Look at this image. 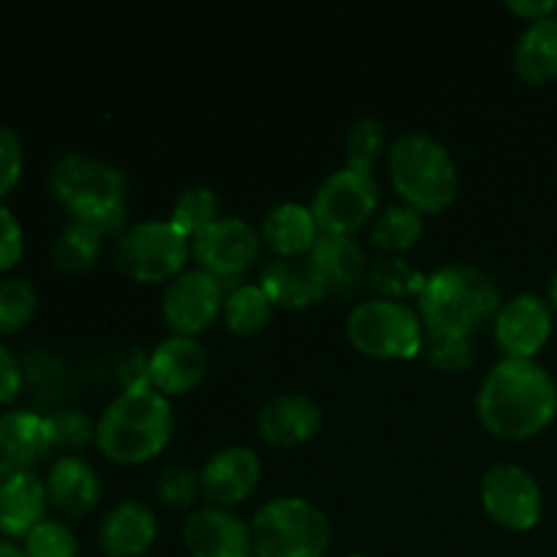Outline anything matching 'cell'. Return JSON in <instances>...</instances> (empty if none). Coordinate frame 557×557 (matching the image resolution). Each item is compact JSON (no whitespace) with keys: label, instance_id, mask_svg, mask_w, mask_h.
<instances>
[{"label":"cell","instance_id":"6da1fadb","mask_svg":"<svg viewBox=\"0 0 557 557\" xmlns=\"http://www.w3.org/2000/svg\"><path fill=\"white\" fill-rule=\"evenodd\" d=\"M476 413L498 438H533L553 424L557 413L555 379L536 359L506 357L484 379Z\"/></svg>","mask_w":557,"mask_h":557},{"label":"cell","instance_id":"7a4b0ae2","mask_svg":"<svg viewBox=\"0 0 557 557\" xmlns=\"http://www.w3.org/2000/svg\"><path fill=\"white\" fill-rule=\"evenodd\" d=\"M174 430V411L166 395L150 381L120 392L96 424V444L109 460L139 466L166 449Z\"/></svg>","mask_w":557,"mask_h":557},{"label":"cell","instance_id":"3957f363","mask_svg":"<svg viewBox=\"0 0 557 557\" xmlns=\"http://www.w3.org/2000/svg\"><path fill=\"white\" fill-rule=\"evenodd\" d=\"M500 305V288L493 275L471 264L441 267L419 294L424 330L444 335L473 337V332L495 321Z\"/></svg>","mask_w":557,"mask_h":557},{"label":"cell","instance_id":"277c9868","mask_svg":"<svg viewBox=\"0 0 557 557\" xmlns=\"http://www.w3.org/2000/svg\"><path fill=\"white\" fill-rule=\"evenodd\" d=\"M49 190L74 215L101 234L125 226V174L101 158L69 152L49 172Z\"/></svg>","mask_w":557,"mask_h":557},{"label":"cell","instance_id":"5b68a950","mask_svg":"<svg viewBox=\"0 0 557 557\" xmlns=\"http://www.w3.org/2000/svg\"><path fill=\"white\" fill-rule=\"evenodd\" d=\"M389 177L408 207L441 212L457 196V163L451 152L422 131L397 136L389 147Z\"/></svg>","mask_w":557,"mask_h":557},{"label":"cell","instance_id":"8992f818","mask_svg":"<svg viewBox=\"0 0 557 557\" xmlns=\"http://www.w3.org/2000/svg\"><path fill=\"white\" fill-rule=\"evenodd\" d=\"M256 557H321L332 528L324 511L297 495L267 500L250 522Z\"/></svg>","mask_w":557,"mask_h":557},{"label":"cell","instance_id":"52a82bcc","mask_svg":"<svg viewBox=\"0 0 557 557\" xmlns=\"http://www.w3.org/2000/svg\"><path fill=\"white\" fill-rule=\"evenodd\" d=\"M346 335L362 354L375 359L417 357L424 346V321L419 310L400 299L373 297L354 305Z\"/></svg>","mask_w":557,"mask_h":557},{"label":"cell","instance_id":"ba28073f","mask_svg":"<svg viewBox=\"0 0 557 557\" xmlns=\"http://www.w3.org/2000/svg\"><path fill=\"white\" fill-rule=\"evenodd\" d=\"M190 253V239L172 221H141L114 243V264L141 283L172 281Z\"/></svg>","mask_w":557,"mask_h":557},{"label":"cell","instance_id":"9c48e42d","mask_svg":"<svg viewBox=\"0 0 557 557\" xmlns=\"http://www.w3.org/2000/svg\"><path fill=\"white\" fill-rule=\"evenodd\" d=\"M375 207H379V183L373 174L343 166L319 185L310 212L321 234L351 237L364 223L373 221Z\"/></svg>","mask_w":557,"mask_h":557},{"label":"cell","instance_id":"30bf717a","mask_svg":"<svg viewBox=\"0 0 557 557\" xmlns=\"http://www.w3.org/2000/svg\"><path fill=\"white\" fill-rule=\"evenodd\" d=\"M261 237L245 218H218L210 228L194 239V259L199 270L210 272L223 288L243 286V277L259 261Z\"/></svg>","mask_w":557,"mask_h":557},{"label":"cell","instance_id":"8fae6325","mask_svg":"<svg viewBox=\"0 0 557 557\" xmlns=\"http://www.w3.org/2000/svg\"><path fill=\"white\" fill-rule=\"evenodd\" d=\"M484 511L509 531H531L544 511V495L531 471L511 462H498L482 476Z\"/></svg>","mask_w":557,"mask_h":557},{"label":"cell","instance_id":"7c38bea8","mask_svg":"<svg viewBox=\"0 0 557 557\" xmlns=\"http://www.w3.org/2000/svg\"><path fill=\"white\" fill-rule=\"evenodd\" d=\"M226 288L205 270H185L172 277L163 294V319L177 335L196 337L205 332L226 302Z\"/></svg>","mask_w":557,"mask_h":557},{"label":"cell","instance_id":"4fadbf2b","mask_svg":"<svg viewBox=\"0 0 557 557\" xmlns=\"http://www.w3.org/2000/svg\"><path fill=\"white\" fill-rule=\"evenodd\" d=\"M495 341L509 359H533L553 335V305L539 294H517L493 321Z\"/></svg>","mask_w":557,"mask_h":557},{"label":"cell","instance_id":"5bb4252c","mask_svg":"<svg viewBox=\"0 0 557 557\" xmlns=\"http://www.w3.org/2000/svg\"><path fill=\"white\" fill-rule=\"evenodd\" d=\"M183 542L194 557H253L250 525L221 506L196 509L185 520Z\"/></svg>","mask_w":557,"mask_h":557},{"label":"cell","instance_id":"9a60e30c","mask_svg":"<svg viewBox=\"0 0 557 557\" xmlns=\"http://www.w3.org/2000/svg\"><path fill=\"white\" fill-rule=\"evenodd\" d=\"M261 479V460L248 446H226L205 462L199 473L201 493L212 506L239 504L248 498Z\"/></svg>","mask_w":557,"mask_h":557},{"label":"cell","instance_id":"2e32d148","mask_svg":"<svg viewBox=\"0 0 557 557\" xmlns=\"http://www.w3.org/2000/svg\"><path fill=\"white\" fill-rule=\"evenodd\" d=\"M52 449L49 417L33 411L0 413V482L33 471Z\"/></svg>","mask_w":557,"mask_h":557},{"label":"cell","instance_id":"e0dca14e","mask_svg":"<svg viewBox=\"0 0 557 557\" xmlns=\"http://www.w3.org/2000/svg\"><path fill=\"white\" fill-rule=\"evenodd\" d=\"M207 373V348L196 337L172 335L152 351L147 362V381L161 395H185Z\"/></svg>","mask_w":557,"mask_h":557},{"label":"cell","instance_id":"ac0fdd59","mask_svg":"<svg viewBox=\"0 0 557 557\" xmlns=\"http://www.w3.org/2000/svg\"><path fill=\"white\" fill-rule=\"evenodd\" d=\"M259 286L264 288L272 305H283V308H310L330 294L310 253L288 256V259L277 256L261 270Z\"/></svg>","mask_w":557,"mask_h":557},{"label":"cell","instance_id":"d6986e66","mask_svg":"<svg viewBox=\"0 0 557 557\" xmlns=\"http://www.w3.org/2000/svg\"><path fill=\"white\" fill-rule=\"evenodd\" d=\"M158 522L150 506L139 500H120L103 515L98 528V544L109 557H139L152 547Z\"/></svg>","mask_w":557,"mask_h":557},{"label":"cell","instance_id":"ffe728a7","mask_svg":"<svg viewBox=\"0 0 557 557\" xmlns=\"http://www.w3.org/2000/svg\"><path fill=\"white\" fill-rule=\"evenodd\" d=\"M47 482L36 471L16 473L0 482V533L3 539H27L47 515Z\"/></svg>","mask_w":557,"mask_h":557},{"label":"cell","instance_id":"44dd1931","mask_svg":"<svg viewBox=\"0 0 557 557\" xmlns=\"http://www.w3.org/2000/svg\"><path fill=\"white\" fill-rule=\"evenodd\" d=\"M319 403L308 395H281L272 397L259 413L261 438L275 446H299L313 438L321 428Z\"/></svg>","mask_w":557,"mask_h":557},{"label":"cell","instance_id":"7402d4cb","mask_svg":"<svg viewBox=\"0 0 557 557\" xmlns=\"http://www.w3.org/2000/svg\"><path fill=\"white\" fill-rule=\"evenodd\" d=\"M44 482H47L49 500L69 517H82L96 509L103 493L96 468L76 455L58 457Z\"/></svg>","mask_w":557,"mask_h":557},{"label":"cell","instance_id":"603a6c76","mask_svg":"<svg viewBox=\"0 0 557 557\" xmlns=\"http://www.w3.org/2000/svg\"><path fill=\"white\" fill-rule=\"evenodd\" d=\"M310 259L319 267L330 294H354L368 277V259L362 245L343 234H319L310 248Z\"/></svg>","mask_w":557,"mask_h":557},{"label":"cell","instance_id":"cb8c5ba5","mask_svg":"<svg viewBox=\"0 0 557 557\" xmlns=\"http://www.w3.org/2000/svg\"><path fill=\"white\" fill-rule=\"evenodd\" d=\"M319 234V223H315L310 207L297 205V201H283V205L272 207L261 223V239H267V245L281 259L310 253Z\"/></svg>","mask_w":557,"mask_h":557},{"label":"cell","instance_id":"d4e9b609","mask_svg":"<svg viewBox=\"0 0 557 557\" xmlns=\"http://www.w3.org/2000/svg\"><path fill=\"white\" fill-rule=\"evenodd\" d=\"M515 69L531 85L557 79V14L528 22L517 38Z\"/></svg>","mask_w":557,"mask_h":557},{"label":"cell","instance_id":"484cf974","mask_svg":"<svg viewBox=\"0 0 557 557\" xmlns=\"http://www.w3.org/2000/svg\"><path fill=\"white\" fill-rule=\"evenodd\" d=\"M424 232L422 212L408 205H389L370 221V239L381 250L400 253L413 248Z\"/></svg>","mask_w":557,"mask_h":557},{"label":"cell","instance_id":"4316f807","mask_svg":"<svg viewBox=\"0 0 557 557\" xmlns=\"http://www.w3.org/2000/svg\"><path fill=\"white\" fill-rule=\"evenodd\" d=\"M101 239L103 234L96 226L85 221H71L52 245L54 267L60 272H69V275L90 270L92 261L101 253Z\"/></svg>","mask_w":557,"mask_h":557},{"label":"cell","instance_id":"83f0119b","mask_svg":"<svg viewBox=\"0 0 557 557\" xmlns=\"http://www.w3.org/2000/svg\"><path fill=\"white\" fill-rule=\"evenodd\" d=\"M270 315L272 299L267 297L259 283H243L226 294L223 319H226L228 330L237 332V335H253L270 321Z\"/></svg>","mask_w":557,"mask_h":557},{"label":"cell","instance_id":"f1b7e54d","mask_svg":"<svg viewBox=\"0 0 557 557\" xmlns=\"http://www.w3.org/2000/svg\"><path fill=\"white\" fill-rule=\"evenodd\" d=\"M218 212H221V201H218L215 190L207 188V185H194V188H185L183 194L177 196L169 221H172L185 237L196 239L205 228H210L212 223L221 218Z\"/></svg>","mask_w":557,"mask_h":557},{"label":"cell","instance_id":"f546056e","mask_svg":"<svg viewBox=\"0 0 557 557\" xmlns=\"http://www.w3.org/2000/svg\"><path fill=\"white\" fill-rule=\"evenodd\" d=\"M368 281L379 292V297L400 299L403 302V297H411V294L419 299L428 277L419 270H413L400 256H386V259H379L370 267Z\"/></svg>","mask_w":557,"mask_h":557},{"label":"cell","instance_id":"4dcf8cb0","mask_svg":"<svg viewBox=\"0 0 557 557\" xmlns=\"http://www.w3.org/2000/svg\"><path fill=\"white\" fill-rule=\"evenodd\" d=\"M386 152V125L379 117H359L346 134V166L370 172Z\"/></svg>","mask_w":557,"mask_h":557},{"label":"cell","instance_id":"1f68e13d","mask_svg":"<svg viewBox=\"0 0 557 557\" xmlns=\"http://www.w3.org/2000/svg\"><path fill=\"white\" fill-rule=\"evenodd\" d=\"M38 308V294L25 277L0 281V332H16L33 319Z\"/></svg>","mask_w":557,"mask_h":557},{"label":"cell","instance_id":"d6a6232c","mask_svg":"<svg viewBox=\"0 0 557 557\" xmlns=\"http://www.w3.org/2000/svg\"><path fill=\"white\" fill-rule=\"evenodd\" d=\"M22 549L27 557H76L79 555V539L65 522L44 520L41 525L27 533Z\"/></svg>","mask_w":557,"mask_h":557},{"label":"cell","instance_id":"836d02e7","mask_svg":"<svg viewBox=\"0 0 557 557\" xmlns=\"http://www.w3.org/2000/svg\"><path fill=\"white\" fill-rule=\"evenodd\" d=\"M424 357L433 368L444 370V373H457L466 370L473 362V343L471 337L462 335H444V332H428L424 330Z\"/></svg>","mask_w":557,"mask_h":557},{"label":"cell","instance_id":"e575fe53","mask_svg":"<svg viewBox=\"0 0 557 557\" xmlns=\"http://www.w3.org/2000/svg\"><path fill=\"white\" fill-rule=\"evenodd\" d=\"M201 490L199 473L190 471L185 466H169L158 473L156 479V495L161 504L174 506V509H183L190 500L196 498V493Z\"/></svg>","mask_w":557,"mask_h":557},{"label":"cell","instance_id":"d590c367","mask_svg":"<svg viewBox=\"0 0 557 557\" xmlns=\"http://www.w3.org/2000/svg\"><path fill=\"white\" fill-rule=\"evenodd\" d=\"M49 428H52V444L58 449H82L96 438V428L82 411L54 413V417H49Z\"/></svg>","mask_w":557,"mask_h":557},{"label":"cell","instance_id":"8d00e7d4","mask_svg":"<svg viewBox=\"0 0 557 557\" xmlns=\"http://www.w3.org/2000/svg\"><path fill=\"white\" fill-rule=\"evenodd\" d=\"M25 169V150L22 139L11 125L0 123V199L16 188Z\"/></svg>","mask_w":557,"mask_h":557},{"label":"cell","instance_id":"74e56055","mask_svg":"<svg viewBox=\"0 0 557 557\" xmlns=\"http://www.w3.org/2000/svg\"><path fill=\"white\" fill-rule=\"evenodd\" d=\"M25 253V232L14 212L0 205V272L11 270Z\"/></svg>","mask_w":557,"mask_h":557},{"label":"cell","instance_id":"f35d334b","mask_svg":"<svg viewBox=\"0 0 557 557\" xmlns=\"http://www.w3.org/2000/svg\"><path fill=\"white\" fill-rule=\"evenodd\" d=\"M22 381L25 379H22L20 359L0 343V406L16 400V395L22 392Z\"/></svg>","mask_w":557,"mask_h":557},{"label":"cell","instance_id":"ab89813d","mask_svg":"<svg viewBox=\"0 0 557 557\" xmlns=\"http://www.w3.org/2000/svg\"><path fill=\"white\" fill-rule=\"evenodd\" d=\"M509 9L515 11L517 16L528 22L544 20V16H553L557 11L555 0H509Z\"/></svg>","mask_w":557,"mask_h":557},{"label":"cell","instance_id":"60d3db41","mask_svg":"<svg viewBox=\"0 0 557 557\" xmlns=\"http://www.w3.org/2000/svg\"><path fill=\"white\" fill-rule=\"evenodd\" d=\"M0 557H27V555H25V549L16 547L11 539L0 536Z\"/></svg>","mask_w":557,"mask_h":557},{"label":"cell","instance_id":"b9f144b4","mask_svg":"<svg viewBox=\"0 0 557 557\" xmlns=\"http://www.w3.org/2000/svg\"><path fill=\"white\" fill-rule=\"evenodd\" d=\"M549 305L557 310V270L553 272V277H549Z\"/></svg>","mask_w":557,"mask_h":557},{"label":"cell","instance_id":"7bdbcfd3","mask_svg":"<svg viewBox=\"0 0 557 557\" xmlns=\"http://www.w3.org/2000/svg\"><path fill=\"white\" fill-rule=\"evenodd\" d=\"M348 557H364V555H348Z\"/></svg>","mask_w":557,"mask_h":557},{"label":"cell","instance_id":"ee69618b","mask_svg":"<svg viewBox=\"0 0 557 557\" xmlns=\"http://www.w3.org/2000/svg\"><path fill=\"white\" fill-rule=\"evenodd\" d=\"M253 557H256V555H253Z\"/></svg>","mask_w":557,"mask_h":557}]
</instances>
